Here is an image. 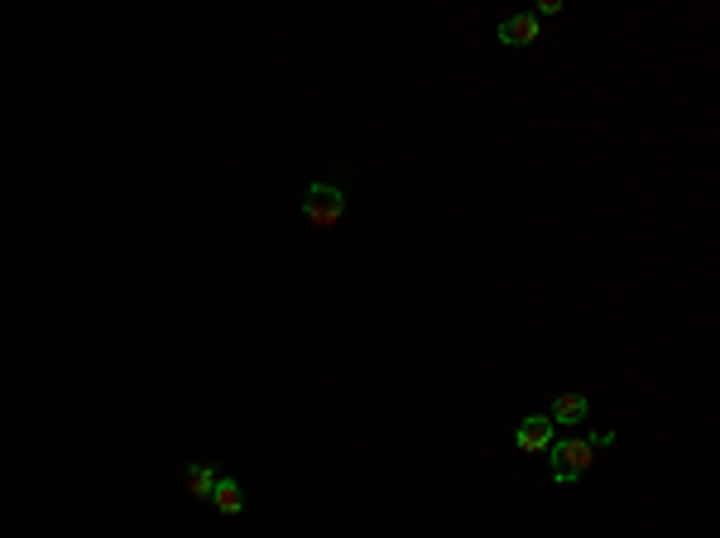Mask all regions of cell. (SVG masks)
<instances>
[{
	"instance_id": "7",
	"label": "cell",
	"mask_w": 720,
	"mask_h": 538,
	"mask_svg": "<svg viewBox=\"0 0 720 538\" xmlns=\"http://www.w3.org/2000/svg\"><path fill=\"white\" fill-rule=\"evenodd\" d=\"M183 486H188L192 500H207V495H212V486H216V466L212 462H192L188 476H183Z\"/></svg>"
},
{
	"instance_id": "2",
	"label": "cell",
	"mask_w": 720,
	"mask_h": 538,
	"mask_svg": "<svg viewBox=\"0 0 720 538\" xmlns=\"http://www.w3.org/2000/svg\"><path fill=\"white\" fill-rule=\"evenodd\" d=\"M303 217H308V226H317V231H332L336 221L346 217V193H341L336 183H308Z\"/></svg>"
},
{
	"instance_id": "6",
	"label": "cell",
	"mask_w": 720,
	"mask_h": 538,
	"mask_svg": "<svg viewBox=\"0 0 720 538\" xmlns=\"http://www.w3.org/2000/svg\"><path fill=\"white\" fill-rule=\"evenodd\" d=\"M207 505H212L216 514H226V519H236V514L245 510V500H240V481H236V476H216L212 495H207Z\"/></svg>"
},
{
	"instance_id": "1",
	"label": "cell",
	"mask_w": 720,
	"mask_h": 538,
	"mask_svg": "<svg viewBox=\"0 0 720 538\" xmlns=\"http://www.w3.org/2000/svg\"><path fill=\"white\" fill-rule=\"evenodd\" d=\"M615 447V433H586V438H562L548 447L552 457V481L557 486H572L576 476H586L596 466V452Z\"/></svg>"
},
{
	"instance_id": "5",
	"label": "cell",
	"mask_w": 720,
	"mask_h": 538,
	"mask_svg": "<svg viewBox=\"0 0 720 538\" xmlns=\"http://www.w3.org/2000/svg\"><path fill=\"white\" fill-rule=\"evenodd\" d=\"M586 414H591V399L586 394H576V390H562L557 399H552V423L557 428H576V423H586Z\"/></svg>"
},
{
	"instance_id": "3",
	"label": "cell",
	"mask_w": 720,
	"mask_h": 538,
	"mask_svg": "<svg viewBox=\"0 0 720 538\" xmlns=\"http://www.w3.org/2000/svg\"><path fill=\"white\" fill-rule=\"evenodd\" d=\"M514 442H519V452H528V457H543L552 442H557V423H552L548 414H528V418H519Z\"/></svg>"
},
{
	"instance_id": "4",
	"label": "cell",
	"mask_w": 720,
	"mask_h": 538,
	"mask_svg": "<svg viewBox=\"0 0 720 538\" xmlns=\"http://www.w3.org/2000/svg\"><path fill=\"white\" fill-rule=\"evenodd\" d=\"M495 39H500L504 49H528V44H538V39H543V29H538V20H533V15H509Z\"/></svg>"
}]
</instances>
